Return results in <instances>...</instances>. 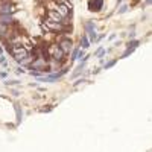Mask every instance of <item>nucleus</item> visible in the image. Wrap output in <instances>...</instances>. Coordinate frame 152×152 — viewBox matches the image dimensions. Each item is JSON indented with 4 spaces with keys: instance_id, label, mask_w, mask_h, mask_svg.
Returning <instances> with one entry per match:
<instances>
[{
    "instance_id": "obj_5",
    "label": "nucleus",
    "mask_w": 152,
    "mask_h": 152,
    "mask_svg": "<svg viewBox=\"0 0 152 152\" xmlns=\"http://www.w3.org/2000/svg\"><path fill=\"white\" fill-rule=\"evenodd\" d=\"M9 12H12L11 5H2L0 6V14H9Z\"/></svg>"
},
{
    "instance_id": "obj_3",
    "label": "nucleus",
    "mask_w": 152,
    "mask_h": 152,
    "mask_svg": "<svg viewBox=\"0 0 152 152\" xmlns=\"http://www.w3.org/2000/svg\"><path fill=\"white\" fill-rule=\"evenodd\" d=\"M0 23L8 26V24H12L14 23V19L9 15V14H0Z\"/></svg>"
},
{
    "instance_id": "obj_9",
    "label": "nucleus",
    "mask_w": 152,
    "mask_h": 152,
    "mask_svg": "<svg viewBox=\"0 0 152 152\" xmlns=\"http://www.w3.org/2000/svg\"><path fill=\"white\" fill-rule=\"evenodd\" d=\"M56 3H59V5H64V3H67V0H55Z\"/></svg>"
},
{
    "instance_id": "obj_1",
    "label": "nucleus",
    "mask_w": 152,
    "mask_h": 152,
    "mask_svg": "<svg viewBox=\"0 0 152 152\" xmlns=\"http://www.w3.org/2000/svg\"><path fill=\"white\" fill-rule=\"evenodd\" d=\"M11 53H12L14 58L19 61V62H21L24 58H28V50H26L24 47H21V46H14V47H11Z\"/></svg>"
},
{
    "instance_id": "obj_8",
    "label": "nucleus",
    "mask_w": 152,
    "mask_h": 152,
    "mask_svg": "<svg viewBox=\"0 0 152 152\" xmlns=\"http://www.w3.org/2000/svg\"><path fill=\"white\" fill-rule=\"evenodd\" d=\"M137 44H138L137 41H132V43H129V47H132V49H136V47H137Z\"/></svg>"
},
{
    "instance_id": "obj_6",
    "label": "nucleus",
    "mask_w": 152,
    "mask_h": 152,
    "mask_svg": "<svg viewBox=\"0 0 152 152\" xmlns=\"http://www.w3.org/2000/svg\"><path fill=\"white\" fill-rule=\"evenodd\" d=\"M6 31H8V29H6V26L0 23V37H3V35L6 34Z\"/></svg>"
},
{
    "instance_id": "obj_7",
    "label": "nucleus",
    "mask_w": 152,
    "mask_h": 152,
    "mask_svg": "<svg viewBox=\"0 0 152 152\" xmlns=\"http://www.w3.org/2000/svg\"><path fill=\"white\" fill-rule=\"evenodd\" d=\"M81 46H82L84 49L88 47V40H87V37H82V40H81Z\"/></svg>"
},
{
    "instance_id": "obj_4",
    "label": "nucleus",
    "mask_w": 152,
    "mask_h": 152,
    "mask_svg": "<svg viewBox=\"0 0 152 152\" xmlns=\"http://www.w3.org/2000/svg\"><path fill=\"white\" fill-rule=\"evenodd\" d=\"M59 49L64 52V53H67V52H70V49H71V41L70 40H62L61 43H59Z\"/></svg>"
},
{
    "instance_id": "obj_2",
    "label": "nucleus",
    "mask_w": 152,
    "mask_h": 152,
    "mask_svg": "<svg viewBox=\"0 0 152 152\" xmlns=\"http://www.w3.org/2000/svg\"><path fill=\"white\" fill-rule=\"evenodd\" d=\"M102 6H103V0H90V2H88V9L93 11V12L101 11Z\"/></svg>"
}]
</instances>
